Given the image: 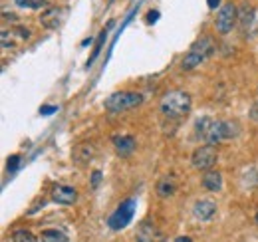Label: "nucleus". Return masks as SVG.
Wrapping results in <instances>:
<instances>
[{
  "instance_id": "f257e3e1",
  "label": "nucleus",
  "mask_w": 258,
  "mask_h": 242,
  "mask_svg": "<svg viewBox=\"0 0 258 242\" xmlns=\"http://www.w3.org/2000/svg\"><path fill=\"white\" fill-rule=\"evenodd\" d=\"M161 111L163 115L169 117V119L185 117L191 111V95L181 90L169 91L161 99Z\"/></svg>"
},
{
  "instance_id": "f03ea898",
  "label": "nucleus",
  "mask_w": 258,
  "mask_h": 242,
  "mask_svg": "<svg viewBox=\"0 0 258 242\" xmlns=\"http://www.w3.org/2000/svg\"><path fill=\"white\" fill-rule=\"evenodd\" d=\"M143 103V95L137 91H115L105 99V109L109 113H121Z\"/></svg>"
},
{
  "instance_id": "7ed1b4c3",
  "label": "nucleus",
  "mask_w": 258,
  "mask_h": 242,
  "mask_svg": "<svg viewBox=\"0 0 258 242\" xmlns=\"http://www.w3.org/2000/svg\"><path fill=\"white\" fill-rule=\"evenodd\" d=\"M135 205H137L135 199H125L115 211L109 214V218H107L109 228H111V230H121V228H125L129 222L133 220Z\"/></svg>"
},
{
  "instance_id": "20e7f679",
  "label": "nucleus",
  "mask_w": 258,
  "mask_h": 242,
  "mask_svg": "<svg viewBox=\"0 0 258 242\" xmlns=\"http://www.w3.org/2000/svg\"><path fill=\"white\" fill-rule=\"evenodd\" d=\"M236 20H238V8H236L232 2H226L225 6H221L219 16H217V22H215L217 32L223 34V36L228 34V32L234 28Z\"/></svg>"
},
{
  "instance_id": "39448f33",
  "label": "nucleus",
  "mask_w": 258,
  "mask_h": 242,
  "mask_svg": "<svg viewBox=\"0 0 258 242\" xmlns=\"http://www.w3.org/2000/svg\"><path fill=\"white\" fill-rule=\"evenodd\" d=\"M217 159H219V155H217L215 145H209V143L203 145V147H197L193 157H191L195 169H199V171H209L217 163Z\"/></svg>"
},
{
  "instance_id": "423d86ee",
  "label": "nucleus",
  "mask_w": 258,
  "mask_h": 242,
  "mask_svg": "<svg viewBox=\"0 0 258 242\" xmlns=\"http://www.w3.org/2000/svg\"><path fill=\"white\" fill-rule=\"evenodd\" d=\"M66 10L64 8H58V6H48L44 12H42V16H40V24L44 26V28H48V30H56L60 24H62V20H64V14Z\"/></svg>"
},
{
  "instance_id": "0eeeda50",
  "label": "nucleus",
  "mask_w": 258,
  "mask_h": 242,
  "mask_svg": "<svg viewBox=\"0 0 258 242\" xmlns=\"http://www.w3.org/2000/svg\"><path fill=\"white\" fill-rule=\"evenodd\" d=\"M78 199V191L68 185H56L52 191V201L58 205H74Z\"/></svg>"
},
{
  "instance_id": "6e6552de",
  "label": "nucleus",
  "mask_w": 258,
  "mask_h": 242,
  "mask_svg": "<svg viewBox=\"0 0 258 242\" xmlns=\"http://www.w3.org/2000/svg\"><path fill=\"white\" fill-rule=\"evenodd\" d=\"M155 191H157V195L161 199L173 197L177 193V179H175V175H165V177H161L159 183H157V187H155Z\"/></svg>"
},
{
  "instance_id": "1a4fd4ad",
  "label": "nucleus",
  "mask_w": 258,
  "mask_h": 242,
  "mask_svg": "<svg viewBox=\"0 0 258 242\" xmlns=\"http://www.w3.org/2000/svg\"><path fill=\"white\" fill-rule=\"evenodd\" d=\"M215 211H217V205L213 201H199L193 207V214L201 220H209L215 214Z\"/></svg>"
},
{
  "instance_id": "9d476101",
  "label": "nucleus",
  "mask_w": 258,
  "mask_h": 242,
  "mask_svg": "<svg viewBox=\"0 0 258 242\" xmlns=\"http://www.w3.org/2000/svg\"><path fill=\"white\" fill-rule=\"evenodd\" d=\"M203 187L207 191H211V193L221 191V187H223V175L219 171H207L203 175Z\"/></svg>"
},
{
  "instance_id": "9b49d317",
  "label": "nucleus",
  "mask_w": 258,
  "mask_h": 242,
  "mask_svg": "<svg viewBox=\"0 0 258 242\" xmlns=\"http://www.w3.org/2000/svg\"><path fill=\"white\" fill-rule=\"evenodd\" d=\"M113 145H115V149L119 155H129V153L135 149V139L131 137V135H115L113 137Z\"/></svg>"
},
{
  "instance_id": "f8f14e48",
  "label": "nucleus",
  "mask_w": 258,
  "mask_h": 242,
  "mask_svg": "<svg viewBox=\"0 0 258 242\" xmlns=\"http://www.w3.org/2000/svg\"><path fill=\"white\" fill-rule=\"evenodd\" d=\"M137 242H157V230L151 222H141L137 228Z\"/></svg>"
},
{
  "instance_id": "ddd939ff",
  "label": "nucleus",
  "mask_w": 258,
  "mask_h": 242,
  "mask_svg": "<svg viewBox=\"0 0 258 242\" xmlns=\"http://www.w3.org/2000/svg\"><path fill=\"white\" fill-rule=\"evenodd\" d=\"M207 60L203 54H199L197 50H189L185 56H183V60H181V70H193V68H197L199 64H203V62Z\"/></svg>"
},
{
  "instance_id": "4468645a",
  "label": "nucleus",
  "mask_w": 258,
  "mask_h": 242,
  "mask_svg": "<svg viewBox=\"0 0 258 242\" xmlns=\"http://www.w3.org/2000/svg\"><path fill=\"white\" fill-rule=\"evenodd\" d=\"M92 157H94V147H92L90 143H82V145H78L76 151H74V159H76V163H80V165L92 161Z\"/></svg>"
},
{
  "instance_id": "2eb2a0df",
  "label": "nucleus",
  "mask_w": 258,
  "mask_h": 242,
  "mask_svg": "<svg viewBox=\"0 0 258 242\" xmlns=\"http://www.w3.org/2000/svg\"><path fill=\"white\" fill-rule=\"evenodd\" d=\"M252 16H254V8H252L250 4H242V6L238 8V22H240V28H242V30H246V28L250 26Z\"/></svg>"
},
{
  "instance_id": "dca6fc26",
  "label": "nucleus",
  "mask_w": 258,
  "mask_h": 242,
  "mask_svg": "<svg viewBox=\"0 0 258 242\" xmlns=\"http://www.w3.org/2000/svg\"><path fill=\"white\" fill-rule=\"evenodd\" d=\"M42 242H72L66 234H62L60 230H54V228H48L42 232Z\"/></svg>"
},
{
  "instance_id": "f3484780",
  "label": "nucleus",
  "mask_w": 258,
  "mask_h": 242,
  "mask_svg": "<svg viewBox=\"0 0 258 242\" xmlns=\"http://www.w3.org/2000/svg\"><path fill=\"white\" fill-rule=\"evenodd\" d=\"M12 242H38V238L34 236L30 230L26 228H18L12 232Z\"/></svg>"
},
{
  "instance_id": "a211bd4d",
  "label": "nucleus",
  "mask_w": 258,
  "mask_h": 242,
  "mask_svg": "<svg viewBox=\"0 0 258 242\" xmlns=\"http://www.w3.org/2000/svg\"><path fill=\"white\" fill-rule=\"evenodd\" d=\"M16 6L20 8H32V10H38V8H44L46 6V0H14Z\"/></svg>"
},
{
  "instance_id": "6ab92c4d",
  "label": "nucleus",
  "mask_w": 258,
  "mask_h": 242,
  "mask_svg": "<svg viewBox=\"0 0 258 242\" xmlns=\"http://www.w3.org/2000/svg\"><path fill=\"white\" fill-rule=\"evenodd\" d=\"M211 123H213L211 117H201V119H197V123H195V127H197V135L205 139L207 129H209V125H211Z\"/></svg>"
},
{
  "instance_id": "aec40b11",
  "label": "nucleus",
  "mask_w": 258,
  "mask_h": 242,
  "mask_svg": "<svg viewBox=\"0 0 258 242\" xmlns=\"http://www.w3.org/2000/svg\"><path fill=\"white\" fill-rule=\"evenodd\" d=\"M105 36H107V32L103 30V34L99 36V40H97L96 48H94V54H92V58H90V62H88V64H92V62H94L97 58V54H99V50H101V46H103V40H105Z\"/></svg>"
},
{
  "instance_id": "412c9836",
  "label": "nucleus",
  "mask_w": 258,
  "mask_h": 242,
  "mask_svg": "<svg viewBox=\"0 0 258 242\" xmlns=\"http://www.w3.org/2000/svg\"><path fill=\"white\" fill-rule=\"evenodd\" d=\"M18 165H20V157H18V155H12V157L8 159V165H6V167H8V171L12 173V171L18 169Z\"/></svg>"
},
{
  "instance_id": "4be33fe9",
  "label": "nucleus",
  "mask_w": 258,
  "mask_h": 242,
  "mask_svg": "<svg viewBox=\"0 0 258 242\" xmlns=\"http://www.w3.org/2000/svg\"><path fill=\"white\" fill-rule=\"evenodd\" d=\"M54 111H58L56 105H42V107H40V113H42V115H52Z\"/></svg>"
},
{
  "instance_id": "5701e85b",
  "label": "nucleus",
  "mask_w": 258,
  "mask_h": 242,
  "mask_svg": "<svg viewBox=\"0 0 258 242\" xmlns=\"http://www.w3.org/2000/svg\"><path fill=\"white\" fill-rule=\"evenodd\" d=\"M99 181H101V173H99V171H94V173H92V187L96 189L97 185H99Z\"/></svg>"
},
{
  "instance_id": "b1692460",
  "label": "nucleus",
  "mask_w": 258,
  "mask_h": 242,
  "mask_svg": "<svg viewBox=\"0 0 258 242\" xmlns=\"http://www.w3.org/2000/svg\"><path fill=\"white\" fill-rule=\"evenodd\" d=\"M18 36H20V38H24V40H28V38H30V30H28V28H18Z\"/></svg>"
},
{
  "instance_id": "393cba45",
  "label": "nucleus",
  "mask_w": 258,
  "mask_h": 242,
  "mask_svg": "<svg viewBox=\"0 0 258 242\" xmlns=\"http://www.w3.org/2000/svg\"><path fill=\"white\" fill-rule=\"evenodd\" d=\"M147 16H149V18H147V22H155V20H157V16H159V12H155V10H151V12L147 14Z\"/></svg>"
},
{
  "instance_id": "a878e982",
  "label": "nucleus",
  "mask_w": 258,
  "mask_h": 242,
  "mask_svg": "<svg viewBox=\"0 0 258 242\" xmlns=\"http://www.w3.org/2000/svg\"><path fill=\"white\" fill-rule=\"evenodd\" d=\"M250 117H252V119H254V121H258V103H254V105H252V111H250Z\"/></svg>"
},
{
  "instance_id": "bb28decb",
  "label": "nucleus",
  "mask_w": 258,
  "mask_h": 242,
  "mask_svg": "<svg viewBox=\"0 0 258 242\" xmlns=\"http://www.w3.org/2000/svg\"><path fill=\"white\" fill-rule=\"evenodd\" d=\"M207 4H209V8H217L221 4V0H207Z\"/></svg>"
},
{
  "instance_id": "cd10ccee",
  "label": "nucleus",
  "mask_w": 258,
  "mask_h": 242,
  "mask_svg": "<svg viewBox=\"0 0 258 242\" xmlns=\"http://www.w3.org/2000/svg\"><path fill=\"white\" fill-rule=\"evenodd\" d=\"M175 242H193L189 236H179V238H175Z\"/></svg>"
},
{
  "instance_id": "c85d7f7f",
  "label": "nucleus",
  "mask_w": 258,
  "mask_h": 242,
  "mask_svg": "<svg viewBox=\"0 0 258 242\" xmlns=\"http://www.w3.org/2000/svg\"><path fill=\"white\" fill-rule=\"evenodd\" d=\"M256 222H258V212H256Z\"/></svg>"
}]
</instances>
